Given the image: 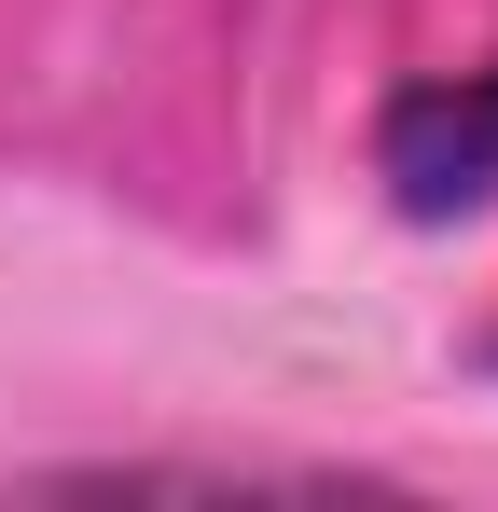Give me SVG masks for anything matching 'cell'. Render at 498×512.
<instances>
[{"label": "cell", "mask_w": 498, "mask_h": 512, "mask_svg": "<svg viewBox=\"0 0 498 512\" xmlns=\"http://www.w3.org/2000/svg\"><path fill=\"white\" fill-rule=\"evenodd\" d=\"M485 374H498V333H485Z\"/></svg>", "instance_id": "obj_2"}, {"label": "cell", "mask_w": 498, "mask_h": 512, "mask_svg": "<svg viewBox=\"0 0 498 512\" xmlns=\"http://www.w3.org/2000/svg\"><path fill=\"white\" fill-rule=\"evenodd\" d=\"M374 180L402 222H471L498 208V56L485 70H415L374 111Z\"/></svg>", "instance_id": "obj_1"}]
</instances>
